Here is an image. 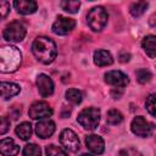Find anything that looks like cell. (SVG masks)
Here are the masks:
<instances>
[{
  "label": "cell",
  "instance_id": "30bf717a",
  "mask_svg": "<svg viewBox=\"0 0 156 156\" xmlns=\"http://www.w3.org/2000/svg\"><path fill=\"white\" fill-rule=\"evenodd\" d=\"M105 82L116 88H123L129 83L128 76L121 71H110L105 73Z\"/></svg>",
  "mask_w": 156,
  "mask_h": 156
},
{
  "label": "cell",
  "instance_id": "5bb4252c",
  "mask_svg": "<svg viewBox=\"0 0 156 156\" xmlns=\"http://www.w3.org/2000/svg\"><path fill=\"white\" fill-rule=\"evenodd\" d=\"M20 152V146L11 138L0 140V154L4 156H16Z\"/></svg>",
  "mask_w": 156,
  "mask_h": 156
},
{
  "label": "cell",
  "instance_id": "836d02e7",
  "mask_svg": "<svg viewBox=\"0 0 156 156\" xmlns=\"http://www.w3.org/2000/svg\"><path fill=\"white\" fill-rule=\"evenodd\" d=\"M80 156H93V155H90V154H82Z\"/></svg>",
  "mask_w": 156,
  "mask_h": 156
},
{
  "label": "cell",
  "instance_id": "4fadbf2b",
  "mask_svg": "<svg viewBox=\"0 0 156 156\" xmlns=\"http://www.w3.org/2000/svg\"><path fill=\"white\" fill-rule=\"evenodd\" d=\"M85 145L87 147L93 152V154H96V155H100L104 152L105 150V143H104V139L100 136V135H96V134H90L85 138Z\"/></svg>",
  "mask_w": 156,
  "mask_h": 156
},
{
  "label": "cell",
  "instance_id": "1f68e13d",
  "mask_svg": "<svg viewBox=\"0 0 156 156\" xmlns=\"http://www.w3.org/2000/svg\"><path fill=\"white\" fill-rule=\"evenodd\" d=\"M118 60L121 62H128L130 60V54L127 52V51H121L119 55H118Z\"/></svg>",
  "mask_w": 156,
  "mask_h": 156
},
{
  "label": "cell",
  "instance_id": "9a60e30c",
  "mask_svg": "<svg viewBox=\"0 0 156 156\" xmlns=\"http://www.w3.org/2000/svg\"><path fill=\"white\" fill-rule=\"evenodd\" d=\"M13 6L21 15H30L37 11V2L33 0H16L13 1Z\"/></svg>",
  "mask_w": 156,
  "mask_h": 156
},
{
  "label": "cell",
  "instance_id": "7c38bea8",
  "mask_svg": "<svg viewBox=\"0 0 156 156\" xmlns=\"http://www.w3.org/2000/svg\"><path fill=\"white\" fill-rule=\"evenodd\" d=\"M55 132V123L51 119H43L35 124V133L39 138H50Z\"/></svg>",
  "mask_w": 156,
  "mask_h": 156
},
{
  "label": "cell",
  "instance_id": "4dcf8cb0",
  "mask_svg": "<svg viewBox=\"0 0 156 156\" xmlns=\"http://www.w3.org/2000/svg\"><path fill=\"white\" fill-rule=\"evenodd\" d=\"M9 115L12 119H17L21 115V108H18L17 106H12L10 110H9Z\"/></svg>",
  "mask_w": 156,
  "mask_h": 156
},
{
  "label": "cell",
  "instance_id": "8992f818",
  "mask_svg": "<svg viewBox=\"0 0 156 156\" xmlns=\"http://www.w3.org/2000/svg\"><path fill=\"white\" fill-rule=\"evenodd\" d=\"M52 108L51 106L45 102V101H35L30 105L28 110V116L32 119H40V118H46L52 115Z\"/></svg>",
  "mask_w": 156,
  "mask_h": 156
},
{
  "label": "cell",
  "instance_id": "5b68a950",
  "mask_svg": "<svg viewBox=\"0 0 156 156\" xmlns=\"http://www.w3.org/2000/svg\"><path fill=\"white\" fill-rule=\"evenodd\" d=\"M2 37L10 43H18L26 37V27L21 21H12L5 27Z\"/></svg>",
  "mask_w": 156,
  "mask_h": 156
},
{
  "label": "cell",
  "instance_id": "603a6c76",
  "mask_svg": "<svg viewBox=\"0 0 156 156\" xmlns=\"http://www.w3.org/2000/svg\"><path fill=\"white\" fill-rule=\"evenodd\" d=\"M66 99H67L68 101H71L72 104L78 105V104L82 102L83 95H82V93H80L78 89H68V90L66 91Z\"/></svg>",
  "mask_w": 156,
  "mask_h": 156
},
{
  "label": "cell",
  "instance_id": "e0dca14e",
  "mask_svg": "<svg viewBox=\"0 0 156 156\" xmlns=\"http://www.w3.org/2000/svg\"><path fill=\"white\" fill-rule=\"evenodd\" d=\"M94 62H95V65H98L100 67L110 66L113 62V57L106 50H96L94 52Z\"/></svg>",
  "mask_w": 156,
  "mask_h": 156
},
{
  "label": "cell",
  "instance_id": "83f0119b",
  "mask_svg": "<svg viewBox=\"0 0 156 156\" xmlns=\"http://www.w3.org/2000/svg\"><path fill=\"white\" fill-rule=\"evenodd\" d=\"M10 12V2L5 0H0V20L5 18Z\"/></svg>",
  "mask_w": 156,
  "mask_h": 156
},
{
  "label": "cell",
  "instance_id": "3957f363",
  "mask_svg": "<svg viewBox=\"0 0 156 156\" xmlns=\"http://www.w3.org/2000/svg\"><path fill=\"white\" fill-rule=\"evenodd\" d=\"M100 110L96 107H87L78 113L77 122L88 130H93L100 122Z\"/></svg>",
  "mask_w": 156,
  "mask_h": 156
},
{
  "label": "cell",
  "instance_id": "52a82bcc",
  "mask_svg": "<svg viewBox=\"0 0 156 156\" xmlns=\"http://www.w3.org/2000/svg\"><path fill=\"white\" fill-rule=\"evenodd\" d=\"M60 143H61V145L66 150H68L71 152L78 151L79 150V145H80L77 134L72 129H68V128H66V129H63L61 132V134H60Z\"/></svg>",
  "mask_w": 156,
  "mask_h": 156
},
{
  "label": "cell",
  "instance_id": "7a4b0ae2",
  "mask_svg": "<svg viewBox=\"0 0 156 156\" xmlns=\"http://www.w3.org/2000/svg\"><path fill=\"white\" fill-rule=\"evenodd\" d=\"M22 61L21 51L13 45L0 46V73L16 72Z\"/></svg>",
  "mask_w": 156,
  "mask_h": 156
},
{
  "label": "cell",
  "instance_id": "484cf974",
  "mask_svg": "<svg viewBox=\"0 0 156 156\" xmlns=\"http://www.w3.org/2000/svg\"><path fill=\"white\" fill-rule=\"evenodd\" d=\"M45 154L46 156H68L60 146H56L54 144H50L45 147Z\"/></svg>",
  "mask_w": 156,
  "mask_h": 156
},
{
  "label": "cell",
  "instance_id": "277c9868",
  "mask_svg": "<svg viewBox=\"0 0 156 156\" xmlns=\"http://www.w3.org/2000/svg\"><path fill=\"white\" fill-rule=\"evenodd\" d=\"M107 12L102 6H95L93 7L88 15H87V22L90 29L94 32H100L104 29V27L107 23Z\"/></svg>",
  "mask_w": 156,
  "mask_h": 156
},
{
  "label": "cell",
  "instance_id": "f1b7e54d",
  "mask_svg": "<svg viewBox=\"0 0 156 156\" xmlns=\"http://www.w3.org/2000/svg\"><path fill=\"white\" fill-rule=\"evenodd\" d=\"M9 128H10V121H9V118L0 116V135L1 134H5L9 130Z\"/></svg>",
  "mask_w": 156,
  "mask_h": 156
},
{
  "label": "cell",
  "instance_id": "ac0fdd59",
  "mask_svg": "<svg viewBox=\"0 0 156 156\" xmlns=\"http://www.w3.org/2000/svg\"><path fill=\"white\" fill-rule=\"evenodd\" d=\"M143 49L145 50V52L149 55L150 58H155V52H156V45H155V35L150 34L146 35L143 41H141Z\"/></svg>",
  "mask_w": 156,
  "mask_h": 156
},
{
  "label": "cell",
  "instance_id": "d6a6232c",
  "mask_svg": "<svg viewBox=\"0 0 156 156\" xmlns=\"http://www.w3.org/2000/svg\"><path fill=\"white\" fill-rule=\"evenodd\" d=\"M122 94H123V90H122V88H113L112 90H111V96L113 98V99H119L121 96H122Z\"/></svg>",
  "mask_w": 156,
  "mask_h": 156
},
{
  "label": "cell",
  "instance_id": "6da1fadb",
  "mask_svg": "<svg viewBox=\"0 0 156 156\" xmlns=\"http://www.w3.org/2000/svg\"><path fill=\"white\" fill-rule=\"evenodd\" d=\"M32 51L38 61L44 65L51 63L57 55V48L55 41L48 37H38L32 44Z\"/></svg>",
  "mask_w": 156,
  "mask_h": 156
},
{
  "label": "cell",
  "instance_id": "d4e9b609",
  "mask_svg": "<svg viewBox=\"0 0 156 156\" xmlns=\"http://www.w3.org/2000/svg\"><path fill=\"white\" fill-rule=\"evenodd\" d=\"M41 150L37 144H27L23 147V156H40Z\"/></svg>",
  "mask_w": 156,
  "mask_h": 156
},
{
  "label": "cell",
  "instance_id": "cb8c5ba5",
  "mask_svg": "<svg viewBox=\"0 0 156 156\" xmlns=\"http://www.w3.org/2000/svg\"><path fill=\"white\" fill-rule=\"evenodd\" d=\"M135 74H136V80L140 84H145V83L150 82L151 78H152V73L147 68H140V69L136 71Z\"/></svg>",
  "mask_w": 156,
  "mask_h": 156
},
{
  "label": "cell",
  "instance_id": "2e32d148",
  "mask_svg": "<svg viewBox=\"0 0 156 156\" xmlns=\"http://www.w3.org/2000/svg\"><path fill=\"white\" fill-rule=\"evenodd\" d=\"M21 88L18 84L12 82H0V96L5 100L17 95L20 93Z\"/></svg>",
  "mask_w": 156,
  "mask_h": 156
},
{
  "label": "cell",
  "instance_id": "4316f807",
  "mask_svg": "<svg viewBox=\"0 0 156 156\" xmlns=\"http://www.w3.org/2000/svg\"><path fill=\"white\" fill-rule=\"evenodd\" d=\"M145 106H146L147 112H149L152 117H155V115H156V113H155V94L149 95V98H147V100H146Z\"/></svg>",
  "mask_w": 156,
  "mask_h": 156
},
{
  "label": "cell",
  "instance_id": "9c48e42d",
  "mask_svg": "<svg viewBox=\"0 0 156 156\" xmlns=\"http://www.w3.org/2000/svg\"><path fill=\"white\" fill-rule=\"evenodd\" d=\"M130 129L132 132L138 135V136H141V138H146L151 134V124L143 117V116H136L134 117V119L132 121V124H130Z\"/></svg>",
  "mask_w": 156,
  "mask_h": 156
},
{
  "label": "cell",
  "instance_id": "f546056e",
  "mask_svg": "<svg viewBox=\"0 0 156 156\" xmlns=\"http://www.w3.org/2000/svg\"><path fill=\"white\" fill-rule=\"evenodd\" d=\"M117 156H141V154L134 149H123L118 152Z\"/></svg>",
  "mask_w": 156,
  "mask_h": 156
},
{
  "label": "cell",
  "instance_id": "ba28073f",
  "mask_svg": "<svg viewBox=\"0 0 156 156\" xmlns=\"http://www.w3.org/2000/svg\"><path fill=\"white\" fill-rule=\"evenodd\" d=\"M74 27H76V21L73 18L65 17V16H58L57 20L54 22L51 29L57 35H66L69 32H72V29Z\"/></svg>",
  "mask_w": 156,
  "mask_h": 156
},
{
  "label": "cell",
  "instance_id": "ffe728a7",
  "mask_svg": "<svg viewBox=\"0 0 156 156\" xmlns=\"http://www.w3.org/2000/svg\"><path fill=\"white\" fill-rule=\"evenodd\" d=\"M147 6H149V4L146 1H136V2H133L129 6V12H130L132 16L139 17V16H141L146 11Z\"/></svg>",
  "mask_w": 156,
  "mask_h": 156
},
{
  "label": "cell",
  "instance_id": "7402d4cb",
  "mask_svg": "<svg viewBox=\"0 0 156 156\" xmlns=\"http://www.w3.org/2000/svg\"><path fill=\"white\" fill-rule=\"evenodd\" d=\"M60 6H61V9L65 10L66 12L76 13V12H78V10H79L80 2L77 1V0H66V1H61V2H60Z\"/></svg>",
  "mask_w": 156,
  "mask_h": 156
},
{
  "label": "cell",
  "instance_id": "d6986e66",
  "mask_svg": "<svg viewBox=\"0 0 156 156\" xmlns=\"http://www.w3.org/2000/svg\"><path fill=\"white\" fill-rule=\"evenodd\" d=\"M16 134L22 140H28L32 135V126L28 122H22L16 127Z\"/></svg>",
  "mask_w": 156,
  "mask_h": 156
},
{
  "label": "cell",
  "instance_id": "8fae6325",
  "mask_svg": "<svg viewBox=\"0 0 156 156\" xmlns=\"http://www.w3.org/2000/svg\"><path fill=\"white\" fill-rule=\"evenodd\" d=\"M37 87H38L40 96H43V98H48V96L52 95L54 88H55L52 79L44 73H41L37 77Z\"/></svg>",
  "mask_w": 156,
  "mask_h": 156
},
{
  "label": "cell",
  "instance_id": "44dd1931",
  "mask_svg": "<svg viewBox=\"0 0 156 156\" xmlns=\"http://www.w3.org/2000/svg\"><path fill=\"white\" fill-rule=\"evenodd\" d=\"M123 121V115L116 110V108H112L107 112L106 115V122L110 124V126H116V124H119L121 122Z\"/></svg>",
  "mask_w": 156,
  "mask_h": 156
}]
</instances>
